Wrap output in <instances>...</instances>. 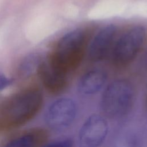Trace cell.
<instances>
[{"label":"cell","instance_id":"12","mask_svg":"<svg viewBox=\"0 0 147 147\" xmlns=\"http://www.w3.org/2000/svg\"><path fill=\"white\" fill-rule=\"evenodd\" d=\"M12 83V79L6 76L3 74H0V91L9 86Z\"/></svg>","mask_w":147,"mask_h":147},{"label":"cell","instance_id":"7","mask_svg":"<svg viewBox=\"0 0 147 147\" xmlns=\"http://www.w3.org/2000/svg\"><path fill=\"white\" fill-rule=\"evenodd\" d=\"M117 28L108 25L102 28L95 36L90 45L88 56L91 61H102L112 50L115 42Z\"/></svg>","mask_w":147,"mask_h":147},{"label":"cell","instance_id":"3","mask_svg":"<svg viewBox=\"0 0 147 147\" xmlns=\"http://www.w3.org/2000/svg\"><path fill=\"white\" fill-rule=\"evenodd\" d=\"M134 99V89L131 84L125 79L117 80L109 84L103 93L101 109L109 118L119 119L129 113Z\"/></svg>","mask_w":147,"mask_h":147},{"label":"cell","instance_id":"9","mask_svg":"<svg viewBox=\"0 0 147 147\" xmlns=\"http://www.w3.org/2000/svg\"><path fill=\"white\" fill-rule=\"evenodd\" d=\"M48 138L47 130L42 128L28 130L11 139L6 144L8 147H33L46 143Z\"/></svg>","mask_w":147,"mask_h":147},{"label":"cell","instance_id":"1","mask_svg":"<svg viewBox=\"0 0 147 147\" xmlns=\"http://www.w3.org/2000/svg\"><path fill=\"white\" fill-rule=\"evenodd\" d=\"M42 96L36 88L22 90L0 103V131L20 127L33 119L41 109Z\"/></svg>","mask_w":147,"mask_h":147},{"label":"cell","instance_id":"4","mask_svg":"<svg viewBox=\"0 0 147 147\" xmlns=\"http://www.w3.org/2000/svg\"><path fill=\"white\" fill-rule=\"evenodd\" d=\"M146 32L142 26H134L124 32L115 42L111 52V61L118 68L131 63L145 42Z\"/></svg>","mask_w":147,"mask_h":147},{"label":"cell","instance_id":"13","mask_svg":"<svg viewBox=\"0 0 147 147\" xmlns=\"http://www.w3.org/2000/svg\"><path fill=\"white\" fill-rule=\"evenodd\" d=\"M145 105H146V110H147V92H146V99H145Z\"/></svg>","mask_w":147,"mask_h":147},{"label":"cell","instance_id":"11","mask_svg":"<svg viewBox=\"0 0 147 147\" xmlns=\"http://www.w3.org/2000/svg\"><path fill=\"white\" fill-rule=\"evenodd\" d=\"M73 145V142L70 139H63L50 142L47 146L49 147H69Z\"/></svg>","mask_w":147,"mask_h":147},{"label":"cell","instance_id":"8","mask_svg":"<svg viewBox=\"0 0 147 147\" xmlns=\"http://www.w3.org/2000/svg\"><path fill=\"white\" fill-rule=\"evenodd\" d=\"M37 72L46 90L51 94L61 93L67 87V74L55 67L47 59L40 62Z\"/></svg>","mask_w":147,"mask_h":147},{"label":"cell","instance_id":"2","mask_svg":"<svg viewBox=\"0 0 147 147\" xmlns=\"http://www.w3.org/2000/svg\"><path fill=\"white\" fill-rule=\"evenodd\" d=\"M88 40V34L85 30H73L60 38L47 59L55 67L67 75L81 64Z\"/></svg>","mask_w":147,"mask_h":147},{"label":"cell","instance_id":"5","mask_svg":"<svg viewBox=\"0 0 147 147\" xmlns=\"http://www.w3.org/2000/svg\"><path fill=\"white\" fill-rule=\"evenodd\" d=\"M77 114V106L71 99L62 98L56 100L48 107L45 116L47 125L55 130L68 127Z\"/></svg>","mask_w":147,"mask_h":147},{"label":"cell","instance_id":"10","mask_svg":"<svg viewBox=\"0 0 147 147\" xmlns=\"http://www.w3.org/2000/svg\"><path fill=\"white\" fill-rule=\"evenodd\" d=\"M106 80L107 75L102 71H88L80 78L78 83V90L86 95L95 94L102 88Z\"/></svg>","mask_w":147,"mask_h":147},{"label":"cell","instance_id":"6","mask_svg":"<svg viewBox=\"0 0 147 147\" xmlns=\"http://www.w3.org/2000/svg\"><path fill=\"white\" fill-rule=\"evenodd\" d=\"M108 132L106 120L100 115L94 114L84 122L79 133L80 143L85 146L96 147L105 141Z\"/></svg>","mask_w":147,"mask_h":147}]
</instances>
